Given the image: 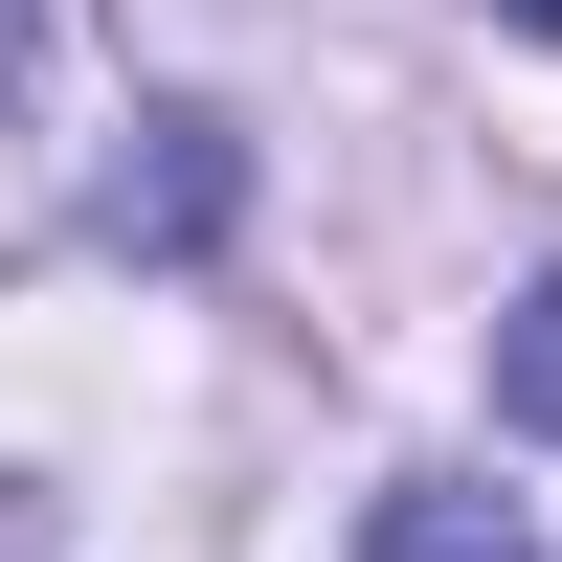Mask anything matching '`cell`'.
I'll return each instance as SVG.
<instances>
[{"mask_svg": "<svg viewBox=\"0 0 562 562\" xmlns=\"http://www.w3.org/2000/svg\"><path fill=\"white\" fill-rule=\"evenodd\" d=\"M495 23H562V0H495Z\"/></svg>", "mask_w": 562, "mask_h": 562, "instance_id": "cell-5", "label": "cell"}, {"mask_svg": "<svg viewBox=\"0 0 562 562\" xmlns=\"http://www.w3.org/2000/svg\"><path fill=\"white\" fill-rule=\"evenodd\" d=\"M225 225V113H158V158H113V248H203Z\"/></svg>", "mask_w": 562, "mask_h": 562, "instance_id": "cell-1", "label": "cell"}, {"mask_svg": "<svg viewBox=\"0 0 562 562\" xmlns=\"http://www.w3.org/2000/svg\"><path fill=\"white\" fill-rule=\"evenodd\" d=\"M45 45H68V0H0V90H45Z\"/></svg>", "mask_w": 562, "mask_h": 562, "instance_id": "cell-4", "label": "cell"}, {"mask_svg": "<svg viewBox=\"0 0 562 562\" xmlns=\"http://www.w3.org/2000/svg\"><path fill=\"white\" fill-rule=\"evenodd\" d=\"M495 428H562V270L495 315Z\"/></svg>", "mask_w": 562, "mask_h": 562, "instance_id": "cell-3", "label": "cell"}, {"mask_svg": "<svg viewBox=\"0 0 562 562\" xmlns=\"http://www.w3.org/2000/svg\"><path fill=\"white\" fill-rule=\"evenodd\" d=\"M360 562H540V540H518V495H450V473H405L383 518H360Z\"/></svg>", "mask_w": 562, "mask_h": 562, "instance_id": "cell-2", "label": "cell"}]
</instances>
